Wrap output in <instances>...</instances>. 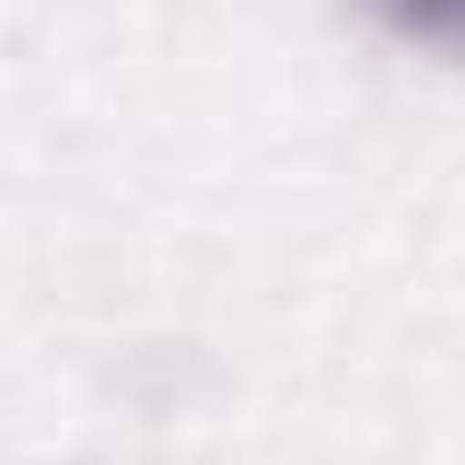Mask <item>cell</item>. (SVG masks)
<instances>
[{
    "label": "cell",
    "mask_w": 465,
    "mask_h": 465,
    "mask_svg": "<svg viewBox=\"0 0 465 465\" xmlns=\"http://www.w3.org/2000/svg\"><path fill=\"white\" fill-rule=\"evenodd\" d=\"M378 29H392L400 44L465 58V0H363Z\"/></svg>",
    "instance_id": "obj_1"
}]
</instances>
